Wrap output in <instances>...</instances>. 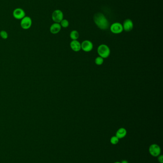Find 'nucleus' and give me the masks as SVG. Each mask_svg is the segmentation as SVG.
I'll return each mask as SVG.
<instances>
[{
    "label": "nucleus",
    "instance_id": "1",
    "mask_svg": "<svg viewBox=\"0 0 163 163\" xmlns=\"http://www.w3.org/2000/svg\"><path fill=\"white\" fill-rule=\"evenodd\" d=\"M94 21L96 26L101 30H107L109 27V23L105 15L101 13L94 15Z\"/></svg>",
    "mask_w": 163,
    "mask_h": 163
},
{
    "label": "nucleus",
    "instance_id": "2",
    "mask_svg": "<svg viewBox=\"0 0 163 163\" xmlns=\"http://www.w3.org/2000/svg\"><path fill=\"white\" fill-rule=\"evenodd\" d=\"M97 52L99 56L103 59L108 58L111 53L110 48L104 44H101L98 47Z\"/></svg>",
    "mask_w": 163,
    "mask_h": 163
},
{
    "label": "nucleus",
    "instance_id": "3",
    "mask_svg": "<svg viewBox=\"0 0 163 163\" xmlns=\"http://www.w3.org/2000/svg\"><path fill=\"white\" fill-rule=\"evenodd\" d=\"M32 19L29 16H25L23 19L21 20V27L24 30L30 29L31 27L32 26Z\"/></svg>",
    "mask_w": 163,
    "mask_h": 163
},
{
    "label": "nucleus",
    "instance_id": "4",
    "mask_svg": "<svg viewBox=\"0 0 163 163\" xmlns=\"http://www.w3.org/2000/svg\"><path fill=\"white\" fill-rule=\"evenodd\" d=\"M63 18V13L60 10H56L52 13V19L55 23H60Z\"/></svg>",
    "mask_w": 163,
    "mask_h": 163
},
{
    "label": "nucleus",
    "instance_id": "5",
    "mask_svg": "<svg viewBox=\"0 0 163 163\" xmlns=\"http://www.w3.org/2000/svg\"><path fill=\"white\" fill-rule=\"evenodd\" d=\"M110 30L114 34H119L123 32L124 29L123 25L121 23H115L111 26Z\"/></svg>",
    "mask_w": 163,
    "mask_h": 163
},
{
    "label": "nucleus",
    "instance_id": "6",
    "mask_svg": "<svg viewBox=\"0 0 163 163\" xmlns=\"http://www.w3.org/2000/svg\"><path fill=\"white\" fill-rule=\"evenodd\" d=\"M13 15L15 19L21 20L25 16V12L22 8H17L13 11Z\"/></svg>",
    "mask_w": 163,
    "mask_h": 163
},
{
    "label": "nucleus",
    "instance_id": "7",
    "mask_svg": "<svg viewBox=\"0 0 163 163\" xmlns=\"http://www.w3.org/2000/svg\"><path fill=\"white\" fill-rule=\"evenodd\" d=\"M93 48V45L92 42L89 40L84 41L81 43V49L85 52L91 51Z\"/></svg>",
    "mask_w": 163,
    "mask_h": 163
},
{
    "label": "nucleus",
    "instance_id": "8",
    "mask_svg": "<svg viewBox=\"0 0 163 163\" xmlns=\"http://www.w3.org/2000/svg\"><path fill=\"white\" fill-rule=\"evenodd\" d=\"M149 152L153 157H157L160 154V147L157 144H152L149 147Z\"/></svg>",
    "mask_w": 163,
    "mask_h": 163
},
{
    "label": "nucleus",
    "instance_id": "9",
    "mask_svg": "<svg viewBox=\"0 0 163 163\" xmlns=\"http://www.w3.org/2000/svg\"><path fill=\"white\" fill-rule=\"evenodd\" d=\"M123 29L127 32H130L134 27V23L130 19L125 20L123 25Z\"/></svg>",
    "mask_w": 163,
    "mask_h": 163
},
{
    "label": "nucleus",
    "instance_id": "10",
    "mask_svg": "<svg viewBox=\"0 0 163 163\" xmlns=\"http://www.w3.org/2000/svg\"><path fill=\"white\" fill-rule=\"evenodd\" d=\"M70 46L71 49L74 52H79L81 49V43L77 40L72 41L70 43Z\"/></svg>",
    "mask_w": 163,
    "mask_h": 163
},
{
    "label": "nucleus",
    "instance_id": "11",
    "mask_svg": "<svg viewBox=\"0 0 163 163\" xmlns=\"http://www.w3.org/2000/svg\"><path fill=\"white\" fill-rule=\"evenodd\" d=\"M61 26L59 23H55L51 26L50 27V32L54 34H57L60 31Z\"/></svg>",
    "mask_w": 163,
    "mask_h": 163
},
{
    "label": "nucleus",
    "instance_id": "12",
    "mask_svg": "<svg viewBox=\"0 0 163 163\" xmlns=\"http://www.w3.org/2000/svg\"><path fill=\"white\" fill-rule=\"evenodd\" d=\"M126 134V130L124 128H121L117 131L116 133V137L119 139H121L125 137Z\"/></svg>",
    "mask_w": 163,
    "mask_h": 163
},
{
    "label": "nucleus",
    "instance_id": "13",
    "mask_svg": "<svg viewBox=\"0 0 163 163\" xmlns=\"http://www.w3.org/2000/svg\"><path fill=\"white\" fill-rule=\"evenodd\" d=\"M70 37L73 40H77L79 37V33L77 31H72L70 33Z\"/></svg>",
    "mask_w": 163,
    "mask_h": 163
},
{
    "label": "nucleus",
    "instance_id": "14",
    "mask_svg": "<svg viewBox=\"0 0 163 163\" xmlns=\"http://www.w3.org/2000/svg\"><path fill=\"white\" fill-rule=\"evenodd\" d=\"M104 62V59L101 56L96 57L95 60V63L98 65H103Z\"/></svg>",
    "mask_w": 163,
    "mask_h": 163
},
{
    "label": "nucleus",
    "instance_id": "15",
    "mask_svg": "<svg viewBox=\"0 0 163 163\" xmlns=\"http://www.w3.org/2000/svg\"><path fill=\"white\" fill-rule=\"evenodd\" d=\"M60 23L61 27L63 28H67L69 26V22L67 19H63Z\"/></svg>",
    "mask_w": 163,
    "mask_h": 163
},
{
    "label": "nucleus",
    "instance_id": "16",
    "mask_svg": "<svg viewBox=\"0 0 163 163\" xmlns=\"http://www.w3.org/2000/svg\"><path fill=\"white\" fill-rule=\"evenodd\" d=\"M0 36L3 39H7L8 37L7 32L4 30H2L0 32Z\"/></svg>",
    "mask_w": 163,
    "mask_h": 163
},
{
    "label": "nucleus",
    "instance_id": "17",
    "mask_svg": "<svg viewBox=\"0 0 163 163\" xmlns=\"http://www.w3.org/2000/svg\"><path fill=\"white\" fill-rule=\"evenodd\" d=\"M118 142H119V138L117 137L116 136L112 137L111 138V142L112 144H117L118 143Z\"/></svg>",
    "mask_w": 163,
    "mask_h": 163
},
{
    "label": "nucleus",
    "instance_id": "18",
    "mask_svg": "<svg viewBox=\"0 0 163 163\" xmlns=\"http://www.w3.org/2000/svg\"><path fill=\"white\" fill-rule=\"evenodd\" d=\"M158 161L160 162L161 163H163V156H160L158 157Z\"/></svg>",
    "mask_w": 163,
    "mask_h": 163
},
{
    "label": "nucleus",
    "instance_id": "19",
    "mask_svg": "<svg viewBox=\"0 0 163 163\" xmlns=\"http://www.w3.org/2000/svg\"><path fill=\"white\" fill-rule=\"evenodd\" d=\"M121 163H128V162L127 161L124 160V161H123L122 162H121Z\"/></svg>",
    "mask_w": 163,
    "mask_h": 163
},
{
    "label": "nucleus",
    "instance_id": "20",
    "mask_svg": "<svg viewBox=\"0 0 163 163\" xmlns=\"http://www.w3.org/2000/svg\"><path fill=\"white\" fill-rule=\"evenodd\" d=\"M120 163V162H115V163Z\"/></svg>",
    "mask_w": 163,
    "mask_h": 163
}]
</instances>
